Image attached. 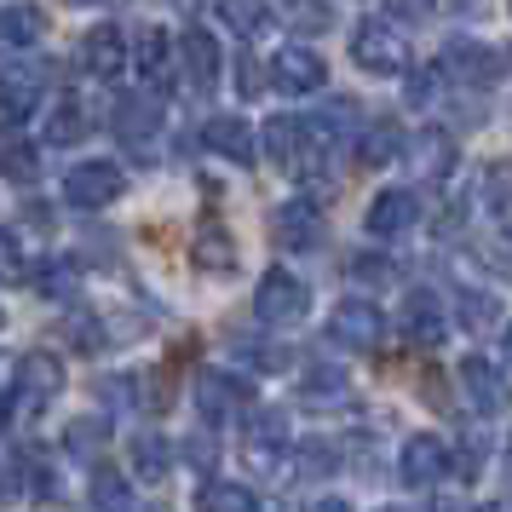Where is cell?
I'll return each instance as SVG.
<instances>
[{
    "instance_id": "6da1fadb",
    "label": "cell",
    "mask_w": 512,
    "mask_h": 512,
    "mask_svg": "<svg viewBox=\"0 0 512 512\" xmlns=\"http://www.w3.org/2000/svg\"><path fill=\"white\" fill-rule=\"evenodd\" d=\"M265 156H271L282 173L311 179V173H317V156H323V144L311 139V121H300V116H271V121H265Z\"/></svg>"
},
{
    "instance_id": "7a4b0ae2",
    "label": "cell",
    "mask_w": 512,
    "mask_h": 512,
    "mask_svg": "<svg viewBox=\"0 0 512 512\" xmlns=\"http://www.w3.org/2000/svg\"><path fill=\"white\" fill-rule=\"evenodd\" d=\"M305 311H311V288L300 277H288V271H265V282L254 288V317L265 328H294L305 323Z\"/></svg>"
},
{
    "instance_id": "3957f363",
    "label": "cell",
    "mask_w": 512,
    "mask_h": 512,
    "mask_svg": "<svg viewBox=\"0 0 512 512\" xmlns=\"http://www.w3.org/2000/svg\"><path fill=\"white\" fill-rule=\"evenodd\" d=\"M351 58H357V70H369V75H397L409 64V47H403V35L386 18H363L351 29Z\"/></svg>"
},
{
    "instance_id": "277c9868",
    "label": "cell",
    "mask_w": 512,
    "mask_h": 512,
    "mask_svg": "<svg viewBox=\"0 0 512 512\" xmlns=\"http://www.w3.org/2000/svg\"><path fill=\"white\" fill-rule=\"evenodd\" d=\"M438 70L455 81V87H466V93H484V87H495V75H501V52L484 47V41H449L438 58Z\"/></svg>"
},
{
    "instance_id": "5b68a950",
    "label": "cell",
    "mask_w": 512,
    "mask_h": 512,
    "mask_svg": "<svg viewBox=\"0 0 512 512\" xmlns=\"http://www.w3.org/2000/svg\"><path fill=\"white\" fill-rule=\"evenodd\" d=\"M64 392V363L52 351H24L12 369V415H24L29 403H47Z\"/></svg>"
},
{
    "instance_id": "8992f818",
    "label": "cell",
    "mask_w": 512,
    "mask_h": 512,
    "mask_svg": "<svg viewBox=\"0 0 512 512\" xmlns=\"http://www.w3.org/2000/svg\"><path fill=\"white\" fill-rule=\"evenodd\" d=\"M121 190H127V173L116 162H75L70 179H64V196H70V208H110Z\"/></svg>"
},
{
    "instance_id": "52a82bcc",
    "label": "cell",
    "mask_w": 512,
    "mask_h": 512,
    "mask_svg": "<svg viewBox=\"0 0 512 512\" xmlns=\"http://www.w3.org/2000/svg\"><path fill=\"white\" fill-rule=\"evenodd\" d=\"M271 236H277V248H288V254H311L323 242V208L311 196H288L271 213Z\"/></svg>"
},
{
    "instance_id": "ba28073f",
    "label": "cell",
    "mask_w": 512,
    "mask_h": 512,
    "mask_svg": "<svg viewBox=\"0 0 512 512\" xmlns=\"http://www.w3.org/2000/svg\"><path fill=\"white\" fill-rule=\"evenodd\" d=\"M196 409H202L213 426H225V420H236V415L254 409V392H248V380L208 369V374H196Z\"/></svg>"
},
{
    "instance_id": "9c48e42d",
    "label": "cell",
    "mask_w": 512,
    "mask_h": 512,
    "mask_svg": "<svg viewBox=\"0 0 512 512\" xmlns=\"http://www.w3.org/2000/svg\"><path fill=\"white\" fill-rule=\"evenodd\" d=\"M110 127H116V139L139 156V150H150L156 144V133H162V98L156 93H127L116 104V116H110Z\"/></svg>"
},
{
    "instance_id": "30bf717a",
    "label": "cell",
    "mask_w": 512,
    "mask_h": 512,
    "mask_svg": "<svg viewBox=\"0 0 512 512\" xmlns=\"http://www.w3.org/2000/svg\"><path fill=\"white\" fill-rule=\"evenodd\" d=\"M271 87H277V93H323V87H328L323 52H311V47H282L277 58H271Z\"/></svg>"
},
{
    "instance_id": "8fae6325",
    "label": "cell",
    "mask_w": 512,
    "mask_h": 512,
    "mask_svg": "<svg viewBox=\"0 0 512 512\" xmlns=\"http://www.w3.org/2000/svg\"><path fill=\"white\" fill-rule=\"evenodd\" d=\"M461 392L472 397V409L478 415H507V403H512V386H507V374L495 369L489 357H466L461 363Z\"/></svg>"
},
{
    "instance_id": "7c38bea8",
    "label": "cell",
    "mask_w": 512,
    "mask_h": 512,
    "mask_svg": "<svg viewBox=\"0 0 512 512\" xmlns=\"http://www.w3.org/2000/svg\"><path fill=\"white\" fill-rule=\"evenodd\" d=\"M328 334H334L340 346H351V351H374L380 334H386V317H380L369 300H340L334 317H328Z\"/></svg>"
},
{
    "instance_id": "4fadbf2b",
    "label": "cell",
    "mask_w": 512,
    "mask_h": 512,
    "mask_svg": "<svg viewBox=\"0 0 512 512\" xmlns=\"http://www.w3.org/2000/svg\"><path fill=\"white\" fill-rule=\"evenodd\" d=\"M127 58H133V47H127V35L110 24H98L81 35V70L93 75V81H116L121 70H127Z\"/></svg>"
},
{
    "instance_id": "5bb4252c",
    "label": "cell",
    "mask_w": 512,
    "mask_h": 512,
    "mask_svg": "<svg viewBox=\"0 0 512 512\" xmlns=\"http://www.w3.org/2000/svg\"><path fill=\"white\" fill-rule=\"evenodd\" d=\"M415 219H420V196H415V190H380V196L369 202V213H363L369 236H380V242L415 231Z\"/></svg>"
},
{
    "instance_id": "9a60e30c",
    "label": "cell",
    "mask_w": 512,
    "mask_h": 512,
    "mask_svg": "<svg viewBox=\"0 0 512 512\" xmlns=\"http://www.w3.org/2000/svg\"><path fill=\"white\" fill-rule=\"evenodd\" d=\"M242 455H248V466H259V472H277V461L288 455V420L271 415V409H259L254 426L242 432Z\"/></svg>"
},
{
    "instance_id": "2e32d148",
    "label": "cell",
    "mask_w": 512,
    "mask_h": 512,
    "mask_svg": "<svg viewBox=\"0 0 512 512\" xmlns=\"http://www.w3.org/2000/svg\"><path fill=\"white\" fill-rule=\"evenodd\" d=\"M133 64H139V81L150 93L173 87V41H167L162 29H139L133 35Z\"/></svg>"
},
{
    "instance_id": "e0dca14e",
    "label": "cell",
    "mask_w": 512,
    "mask_h": 512,
    "mask_svg": "<svg viewBox=\"0 0 512 512\" xmlns=\"http://www.w3.org/2000/svg\"><path fill=\"white\" fill-rule=\"evenodd\" d=\"M403 484L409 489H432L443 478V472H449V449H443L438 438H426V432H420V438H409L403 443Z\"/></svg>"
},
{
    "instance_id": "ac0fdd59",
    "label": "cell",
    "mask_w": 512,
    "mask_h": 512,
    "mask_svg": "<svg viewBox=\"0 0 512 512\" xmlns=\"http://www.w3.org/2000/svg\"><path fill=\"white\" fill-rule=\"evenodd\" d=\"M185 70H190V87L196 93H213L219 87V70H225V52H219V41H213L208 29H185Z\"/></svg>"
},
{
    "instance_id": "d6986e66",
    "label": "cell",
    "mask_w": 512,
    "mask_h": 512,
    "mask_svg": "<svg viewBox=\"0 0 512 512\" xmlns=\"http://www.w3.org/2000/svg\"><path fill=\"white\" fill-rule=\"evenodd\" d=\"M403 328H409V340L415 346H438L443 340V305L432 288H409V300H403Z\"/></svg>"
},
{
    "instance_id": "ffe728a7",
    "label": "cell",
    "mask_w": 512,
    "mask_h": 512,
    "mask_svg": "<svg viewBox=\"0 0 512 512\" xmlns=\"http://www.w3.org/2000/svg\"><path fill=\"white\" fill-rule=\"evenodd\" d=\"M0 41L12 52H29L47 41V12L41 6H29V0H12L6 12H0Z\"/></svg>"
},
{
    "instance_id": "44dd1931",
    "label": "cell",
    "mask_w": 512,
    "mask_h": 512,
    "mask_svg": "<svg viewBox=\"0 0 512 512\" xmlns=\"http://www.w3.org/2000/svg\"><path fill=\"white\" fill-rule=\"evenodd\" d=\"M202 144H208L213 156L236 162V167H254V133H248V121L213 116V121H208V133H202Z\"/></svg>"
},
{
    "instance_id": "7402d4cb",
    "label": "cell",
    "mask_w": 512,
    "mask_h": 512,
    "mask_svg": "<svg viewBox=\"0 0 512 512\" xmlns=\"http://www.w3.org/2000/svg\"><path fill=\"white\" fill-rule=\"evenodd\" d=\"M41 81H47V75L29 70V64H12V70H6V81H0V87H6V127H24V121L35 116Z\"/></svg>"
},
{
    "instance_id": "603a6c76",
    "label": "cell",
    "mask_w": 512,
    "mask_h": 512,
    "mask_svg": "<svg viewBox=\"0 0 512 512\" xmlns=\"http://www.w3.org/2000/svg\"><path fill=\"white\" fill-rule=\"evenodd\" d=\"M397 150H409V139L397 133V121H369V127H357V162L363 167H386Z\"/></svg>"
},
{
    "instance_id": "cb8c5ba5",
    "label": "cell",
    "mask_w": 512,
    "mask_h": 512,
    "mask_svg": "<svg viewBox=\"0 0 512 512\" xmlns=\"http://www.w3.org/2000/svg\"><path fill=\"white\" fill-rule=\"evenodd\" d=\"M190 259H196V271H213V277H231L236 271V242L219 225H202L196 242H190Z\"/></svg>"
},
{
    "instance_id": "d4e9b609",
    "label": "cell",
    "mask_w": 512,
    "mask_h": 512,
    "mask_svg": "<svg viewBox=\"0 0 512 512\" xmlns=\"http://www.w3.org/2000/svg\"><path fill=\"white\" fill-rule=\"evenodd\" d=\"M449 162H455V150H449V139H443L438 127L415 133V144H409V167H415V179H449Z\"/></svg>"
},
{
    "instance_id": "484cf974",
    "label": "cell",
    "mask_w": 512,
    "mask_h": 512,
    "mask_svg": "<svg viewBox=\"0 0 512 512\" xmlns=\"http://www.w3.org/2000/svg\"><path fill=\"white\" fill-rule=\"evenodd\" d=\"M87 512H133V484H127L121 472H110V466H93Z\"/></svg>"
},
{
    "instance_id": "4316f807",
    "label": "cell",
    "mask_w": 512,
    "mask_h": 512,
    "mask_svg": "<svg viewBox=\"0 0 512 512\" xmlns=\"http://www.w3.org/2000/svg\"><path fill=\"white\" fill-rule=\"evenodd\" d=\"M196 512H259V495L248 484H231V478H213L196 495Z\"/></svg>"
},
{
    "instance_id": "83f0119b",
    "label": "cell",
    "mask_w": 512,
    "mask_h": 512,
    "mask_svg": "<svg viewBox=\"0 0 512 512\" xmlns=\"http://www.w3.org/2000/svg\"><path fill=\"white\" fill-rule=\"evenodd\" d=\"M277 18L294 29V35H328V29H334V6H328V0H282Z\"/></svg>"
},
{
    "instance_id": "f1b7e54d",
    "label": "cell",
    "mask_w": 512,
    "mask_h": 512,
    "mask_svg": "<svg viewBox=\"0 0 512 512\" xmlns=\"http://www.w3.org/2000/svg\"><path fill=\"white\" fill-rule=\"evenodd\" d=\"M346 374L334 369V363H311V369H305V380H300V397L305 403H311V409H317V403H346Z\"/></svg>"
},
{
    "instance_id": "f546056e",
    "label": "cell",
    "mask_w": 512,
    "mask_h": 512,
    "mask_svg": "<svg viewBox=\"0 0 512 512\" xmlns=\"http://www.w3.org/2000/svg\"><path fill=\"white\" fill-rule=\"evenodd\" d=\"M133 472H139L144 484H162L167 472H173V449H167L156 432H144V438H133Z\"/></svg>"
},
{
    "instance_id": "4dcf8cb0",
    "label": "cell",
    "mask_w": 512,
    "mask_h": 512,
    "mask_svg": "<svg viewBox=\"0 0 512 512\" xmlns=\"http://www.w3.org/2000/svg\"><path fill=\"white\" fill-rule=\"evenodd\" d=\"M213 6H219V24L231 29V35H259V29L271 24L265 0H213Z\"/></svg>"
},
{
    "instance_id": "1f68e13d",
    "label": "cell",
    "mask_w": 512,
    "mask_h": 512,
    "mask_svg": "<svg viewBox=\"0 0 512 512\" xmlns=\"http://www.w3.org/2000/svg\"><path fill=\"white\" fill-rule=\"evenodd\" d=\"M455 317H461V328L484 334V328L501 323V305H495V294H484V288H461V294H455Z\"/></svg>"
},
{
    "instance_id": "d6a6232c",
    "label": "cell",
    "mask_w": 512,
    "mask_h": 512,
    "mask_svg": "<svg viewBox=\"0 0 512 512\" xmlns=\"http://www.w3.org/2000/svg\"><path fill=\"white\" fill-rule=\"evenodd\" d=\"M104 443H110V426H104L98 415L70 420V432H64V449H70V455H81V461H93V455L104 449Z\"/></svg>"
},
{
    "instance_id": "836d02e7",
    "label": "cell",
    "mask_w": 512,
    "mask_h": 512,
    "mask_svg": "<svg viewBox=\"0 0 512 512\" xmlns=\"http://www.w3.org/2000/svg\"><path fill=\"white\" fill-rule=\"evenodd\" d=\"M87 139V110L81 104H52L47 110V144H81Z\"/></svg>"
},
{
    "instance_id": "e575fe53",
    "label": "cell",
    "mask_w": 512,
    "mask_h": 512,
    "mask_svg": "<svg viewBox=\"0 0 512 512\" xmlns=\"http://www.w3.org/2000/svg\"><path fill=\"white\" fill-rule=\"evenodd\" d=\"M41 294H52V300H70L75 288H81V271H75L70 259H52V265H41Z\"/></svg>"
},
{
    "instance_id": "d590c367",
    "label": "cell",
    "mask_w": 512,
    "mask_h": 512,
    "mask_svg": "<svg viewBox=\"0 0 512 512\" xmlns=\"http://www.w3.org/2000/svg\"><path fill=\"white\" fill-rule=\"evenodd\" d=\"M35 173H41V156H35V144L12 139V144H6V179H12V185H35Z\"/></svg>"
},
{
    "instance_id": "8d00e7d4",
    "label": "cell",
    "mask_w": 512,
    "mask_h": 512,
    "mask_svg": "<svg viewBox=\"0 0 512 512\" xmlns=\"http://www.w3.org/2000/svg\"><path fill=\"white\" fill-rule=\"evenodd\" d=\"M70 346L75 351H98L104 346V323H98L93 311H75L70 317Z\"/></svg>"
},
{
    "instance_id": "74e56055",
    "label": "cell",
    "mask_w": 512,
    "mask_h": 512,
    "mask_svg": "<svg viewBox=\"0 0 512 512\" xmlns=\"http://www.w3.org/2000/svg\"><path fill=\"white\" fill-rule=\"evenodd\" d=\"M438 81H449V75H443V70H415V75H409V87H403V98L426 110V104H438Z\"/></svg>"
},
{
    "instance_id": "f35d334b",
    "label": "cell",
    "mask_w": 512,
    "mask_h": 512,
    "mask_svg": "<svg viewBox=\"0 0 512 512\" xmlns=\"http://www.w3.org/2000/svg\"><path fill=\"white\" fill-rule=\"evenodd\" d=\"M231 351L236 357H248L254 369H277L282 363V346H259V340H231Z\"/></svg>"
},
{
    "instance_id": "ab89813d",
    "label": "cell",
    "mask_w": 512,
    "mask_h": 512,
    "mask_svg": "<svg viewBox=\"0 0 512 512\" xmlns=\"http://www.w3.org/2000/svg\"><path fill=\"white\" fill-rule=\"evenodd\" d=\"M236 81H242V87H236L242 98H259L265 93V81H271V70H259L254 58H242V64H236Z\"/></svg>"
},
{
    "instance_id": "60d3db41",
    "label": "cell",
    "mask_w": 512,
    "mask_h": 512,
    "mask_svg": "<svg viewBox=\"0 0 512 512\" xmlns=\"http://www.w3.org/2000/svg\"><path fill=\"white\" fill-rule=\"evenodd\" d=\"M351 277L357 282H386L392 277V265H386L380 254H363V259H351Z\"/></svg>"
},
{
    "instance_id": "b9f144b4",
    "label": "cell",
    "mask_w": 512,
    "mask_h": 512,
    "mask_svg": "<svg viewBox=\"0 0 512 512\" xmlns=\"http://www.w3.org/2000/svg\"><path fill=\"white\" fill-rule=\"evenodd\" d=\"M386 12L409 24V18H432V12H438V0H386Z\"/></svg>"
},
{
    "instance_id": "7bdbcfd3",
    "label": "cell",
    "mask_w": 512,
    "mask_h": 512,
    "mask_svg": "<svg viewBox=\"0 0 512 512\" xmlns=\"http://www.w3.org/2000/svg\"><path fill=\"white\" fill-rule=\"evenodd\" d=\"M300 461L311 466V472H328V466H334V449H328V443H305Z\"/></svg>"
},
{
    "instance_id": "ee69618b",
    "label": "cell",
    "mask_w": 512,
    "mask_h": 512,
    "mask_svg": "<svg viewBox=\"0 0 512 512\" xmlns=\"http://www.w3.org/2000/svg\"><path fill=\"white\" fill-rule=\"evenodd\" d=\"M185 461L190 466H213V438H190L185 443Z\"/></svg>"
},
{
    "instance_id": "f6af8a7d",
    "label": "cell",
    "mask_w": 512,
    "mask_h": 512,
    "mask_svg": "<svg viewBox=\"0 0 512 512\" xmlns=\"http://www.w3.org/2000/svg\"><path fill=\"white\" fill-rule=\"evenodd\" d=\"M311 512H351V507H346V501H317Z\"/></svg>"
},
{
    "instance_id": "bcb514c9",
    "label": "cell",
    "mask_w": 512,
    "mask_h": 512,
    "mask_svg": "<svg viewBox=\"0 0 512 512\" xmlns=\"http://www.w3.org/2000/svg\"><path fill=\"white\" fill-rule=\"evenodd\" d=\"M501 340H507V363H512V328H507V334H501Z\"/></svg>"
},
{
    "instance_id": "7dc6e473",
    "label": "cell",
    "mask_w": 512,
    "mask_h": 512,
    "mask_svg": "<svg viewBox=\"0 0 512 512\" xmlns=\"http://www.w3.org/2000/svg\"><path fill=\"white\" fill-rule=\"evenodd\" d=\"M484 512H512V507H484Z\"/></svg>"
},
{
    "instance_id": "c3c4849f",
    "label": "cell",
    "mask_w": 512,
    "mask_h": 512,
    "mask_svg": "<svg viewBox=\"0 0 512 512\" xmlns=\"http://www.w3.org/2000/svg\"><path fill=\"white\" fill-rule=\"evenodd\" d=\"M70 6H93V0H70Z\"/></svg>"
},
{
    "instance_id": "681fc988",
    "label": "cell",
    "mask_w": 512,
    "mask_h": 512,
    "mask_svg": "<svg viewBox=\"0 0 512 512\" xmlns=\"http://www.w3.org/2000/svg\"><path fill=\"white\" fill-rule=\"evenodd\" d=\"M380 512H403V507H380Z\"/></svg>"
},
{
    "instance_id": "f907efd6",
    "label": "cell",
    "mask_w": 512,
    "mask_h": 512,
    "mask_svg": "<svg viewBox=\"0 0 512 512\" xmlns=\"http://www.w3.org/2000/svg\"><path fill=\"white\" fill-rule=\"evenodd\" d=\"M179 6H185V0H179Z\"/></svg>"
}]
</instances>
